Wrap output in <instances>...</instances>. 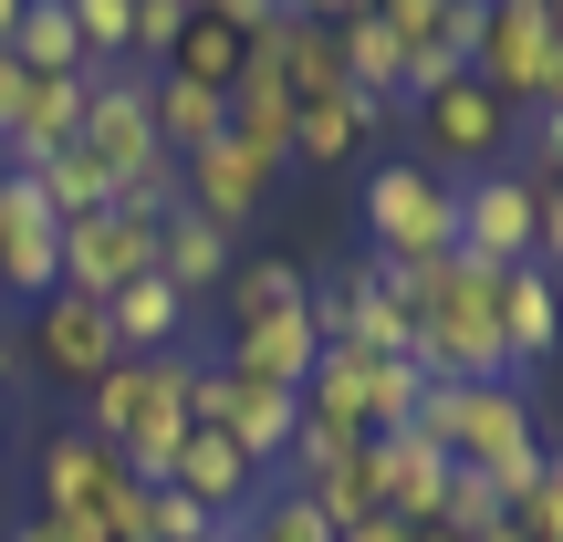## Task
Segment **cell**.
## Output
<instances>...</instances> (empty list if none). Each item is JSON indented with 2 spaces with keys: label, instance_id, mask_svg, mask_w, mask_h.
<instances>
[{
  "label": "cell",
  "instance_id": "cell-18",
  "mask_svg": "<svg viewBox=\"0 0 563 542\" xmlns=\"http://www.w3.org/2000/svg\"><path fill=\"white\" fill-rule=\"evenodd\" d=\"M292 84H282V63L262 53V42H251V63H241V84H230V136L241 146H262V157H282L292 167Z\"/></svg>",
  "mask_w": 563,
  "mask_h": 542
},
{
  "label": "cell",
  "instance_id": "cell-3",
  "mask_svg": "<svg viewBox=\"0 0 563 542\" xmlns=\"http://www.w3.org/2000/svg\"><path fill=\"white\" fill-rule=\"evenodd\" d=\"M146 84H157L146 63H115V74L84 84V125H74V146H84V157H95L115 188H136V178H157V167H178V157L157 146V104H146Z\"/></svg>",
  "mask_w": 563,
  "mask_h": 542
},
{
  "label": "cell",
  "instance_id": "cell-39",
  "mask_svg": "<svg viewBox=\"0 0 563 542\" xmlns=\"http://www.w3.org/2000/svg\"><path fill=\"white\" fill-rule=\"evenodd\" d=\"M365 0H282V21H355Z\"/></svg>",
  "mask_w": 563,
  "mask_h": 542
},
{
  "label": "cell",
  "instance_id": "cell-44",
  "mask_svg": "<svg viewBox=\"0 0 563 542\" xmlns=\"http://www.w3.org/2000/svg\"><path fill=\"white\" fill-rule=\"evenodd\" d=\"M532 11H543V21H553V32H563V0H532Z\"/></svg>",
  "mask_w": 563,
  "mask_h": 542
},
{
  "label": "cell",
  "instance_id": "cell-9",
  "mask_svg": "<svg viewBox=\"0 0 563 542\" xmlns=\"http://www.w3.org/2000/svg\"><path fill=\"white\" fill-rule=\"evenodd\" d=\"M460 251L490 272H522L532 262V167H481V178H460Z\"/></svg>",
  "mask_w": 563,
  "mask_h": 542
},
{
  "label": "cell",
  "instance_id": "cell-45",
  "mask_svg": "<svg viewBox=\"0 0 563 542\" xmlns=\"http://www.w3.org/2000/svg\"><path fill=\"white\" fill-rule=\"evenodd\" d=\"M209 542H241V522H220V532H209Z\"/></svg>",
  "mask_w": 563,
  "mask_h": 542
},
{
  "label": "cell",
  "instance_id": "cell-7",
  "mask_svg": "<svg viewBox=\"0 0 563 542\" xmlns=\"http://www.w3.org/2000/svg\"><path fill=\"white\" fill-rule=\"evenodd\" d=\"M146 272H157V220H125L115 199L84 209V220H63V292L115 302L125 281H146Z\"/></svg>",
  "mask_w": 563,
  "mask_h": 542
},
{
  "label": "cell",
  "instance_id": "cell-24",
  "mask_svg": "<svg viewBox=\"0 0 563 542\" xmlns=\"http://www.w3.org/2000/svg\"><path fill=\"white\" fill-rule=\"evenodd\" d=\"M0 53L21 63V74H95L84 63V32H74V11L63 0H21V21H11V42Z\"/></svg>",
  "mask_w": 563,
  "mask_h": 542
},
{
  "label": "cell",
  "instance_id": "cell-5",
  "mask_svg": "<svg viewBox=\"0 0 563 542\" xmlns=\"http://www.w3.org/2000/svg\"><path fill=\"white\" fill-rule=\"evenodd\" d=\"M313 334L323 344H355V355H407V344H418V323H407V302L386 292V272L365 262H334L313 281Z\"/></svg>",
  "mask_w": 563,
  "mask_h": 542
},
{
  "label": "cell",
  "instance_id": "cell-13",
  "mask_svg": "<svg viewBox=\"0 0 563 542\" xmlns=\"http://www.w3.org/2000/svg\"><path fill=\"white\" fill-rule=\"evenodd\" d=\"M115 501H125V460L104 439H84V428H63V439L42 449V511L104 532V511H115Z\"/></svg>",
  "mask_w": 563,
  "mask_h": 542
},
{
  "label": "cell",
  "instance_id": "cell-31",
  "mask_svg": "<svg viewBox=\"0 0 563 542\" xmlns=\"http://www.w3.org/2000/svg\"><path fill=\"white\" fill-rule=\"evenodd\" d=\"M241 532H251V542H334V522L313 511V490H292V480H272L262 501H251Z\"/></svg>",
  "mask_w": 563,
  "mask_h": 542
},
{
  "label": "cell",
  "instance_id": "cell-38",
  "mask_svg": "<svg viewBox=\"0 0 563 542\" xmlns=\"http://www.w3.org/2000/svg\"><path fill=\"white\" fill-rule=\"evenodd\" d=\"M11 542H104V532H95V522H63V511H32Z\"/></svg>",
  "mask_w": 563,
  "mask_h": 542
},
{
  "label": "cell",
  "instance_id": "cell-40",
  "mask_svg": "<svg viewBox=\"0 0 563 542\" xmlns=\"http://www.w3.org/2000/svg\"><path fill=\"white\" fill-rule=\"evenodd\" d=\"M334 542H407V522H386V511H376V522H355V532H334Z\"/></svg>",
  "mask_w": 563,
  "mask_h": 542
},
{
  "label": "cell",
  "instance_id": "cell-36",
  "mask_svg": "<svg viewBox=\"0 0 563 542\" xmlns=\"http://www.w3.org/2000/svg\"><path fill=\"white\" fill-rule=\"evenodd\" d=\"M209 21H230L241 42H262V32H282V0H199Z\"/></svg>",
  "mask_w": 563,
  "mask_h": 542
},
{
  "label": "cell",
  "instance_id": "cell-19",
  "mask_svg": "<svg viewBox=\"0 0 563 542\" xmlns=\"http://www.w3.org/2000/svg\"><path fill=\"white\" fill-rule=\"evenodd\" d=\"M407 104H365V95H323V104H302L292 115V157L302 167H344L355 157L365 136H386V125H397Z\"/></svg>",
  "mask_w": 563,
  "mask_h": 542
},
{
  "label": "cell",
  "instance_id": "cell-26",
  "mask_svg": "<svg viewBox=\"0 0 563 542\" xmlns=\"http://www.w3.org/2000/svg\"><path fill=\"white\" fill-rule=\"evenodd\" d=\"M302 302H313V281L292 262H230V281H220L230 334H241V323H272V313H302Z\"/></svg>",
  "mask_w": 563,
  "mask_h": 542
},
{
  "label": "cell",
  "instance_id": "cell-35",
  "mask_svg": "<svg viewBox=\"0 0 563 542\" xmlns=\"http://www.w3.org/2000/svg\"><path fill=\"white\" fill-rule=\"evenodd\" d=\"M532 542H563V449H543V480H532V501L511 511Z\"/></svg>",
  "mask_w": 563,
  "mask_h": 542
},
{
  "label": "cell",
  "instance_id": "cell-10",
  "mask_svg": "<svg viewBox=\"0 0 563 542\" xmlns=\"http://www.w3.org/2000/svg\"><path fill=\"white\" fill-rule=\"evenodd\" d=\"M21 355H32L42 376H63V386H95L104 365H115V323H104V302H84V292H42L32 323H21Z\"/></svg>",
  "mask_w": 563,
  "mask_h": 542
},
{
  "label": "cell",
  "instance_id": "cell-49",
  "mask_svg": "<svg viewBox=\"0 0 563 542\" xmlns=\"http://www.w3.org/2000/svg\"><path fill=\"white\" fill-rule=\"evenodd\" d=\"M0 313H11V302H0Z\"/></svg>",
  "mask_w": 563,
  "mask_h": 542
},
{
  "label": "cell",
  "instance_id": "cell-25",
  "mask_svg": "<svg viewBox=\"0 0 563 542\" xmlns=\"http://www.w3.org/2000/svg\"><path fill=\"white\" fill-rule=\"evenodd\" d=\"M302 490H313V511H323V522H334V532L376 522V511H386V480H376V439H355V449H344L334 469H313V480H302Z\"/></svg>",
  "mask_w": 563,
  "mask_h": 542
},
{
  "label": "cell",
  "instance_id": "cell-30",
  "mask_svg": "<svg viewBox=\"0 0 563 542\" xmlns=\"http://www.w3.org/2000/svg\"><path fill=\"white\" fill-rule=\"evenodd\" d=\"M84 32V63L95 74H115V63H136V0H63Z\"/></svg>",
  "mask_w": 563,
  "mask_h": 542
},
{
  "label": "cell",
  "instance_id": "cell-21",
  "mask_svg": "<svg viewBox=\"0 0 563 542\" xmlns=\"http://www.w3.org/2000/svg\"><path fill=\"white\" fill-rule=\"evenodd\" d=\"M501 344H511V376L522 365H543L553 344H563V281L553 272H501Z\"/></svg>",
  "mask_w": 563,
  "mask_h": 542
},
{
  "label": "cell",
  "instance_id": "cell-34",
  "mask_svg": "<svg viewBox=\"0 0 563 542\" xmlns=\"http://www.w3.org/2000/svg\"><path fill=\"white\" fill-rule=\"evenodd\" d=\"M220 522H209L188 490H146V542H209Z\"/></svg>",
  "mask_w": 563,
  "mask_h": 542
},
{
  "label": "cell",
  "instance_id": "cell-4",
  "mask_svg": "<svg viewBox=\"0 0 563 542\" xmlns=\"http://www.w3.org/2000/svg\"><path fill=\"white\" fill-rule=\"evenodd\" d=\"M407 115H418V146H428V167H449V178L511 167V146H522V115H511V104L490 95L481 74H460V84H439V95H418Z\"/></svg>",
  "mask_w": 563,
  "mask_h": 542
},
{
  "label": "cell",
  "instance_id": "cell-20",
  "mask_svg": "<svg viewBox=\"0 0 563 542\" xmlns=\"http://www.w3.org/2000/svg\"><path fill=\"white\" fill-rule=\"evenodd\" d=\"M262 53L282 63V84H292V104L355 95V84H344V21H282V32H262Z\"/></svg>",
  "mask_w": 563,
  "mask_h": 542
},
{
  "label": "cell",
  "instance_id": "cell-46",
  "mask_svg": "<svg viewBox=\"0 0 563 542\" xmlns=\"http://www.w3.org/2000/svg\"><path fill=\"white\" fill-rule=\"evenodd\" d=\"M0 439H11V407H0Z\"/></svg>",
  "mask_w": 563,
  "mask_h": 542
},
{
  "label": "cell",
  "instance_id": "cell-17",
  "mask_svg": "<svg viewBox=\"0 0 563 542\" xmlns=\"http://www.w3.org/2000/svg\"><path fill=\"white\" fill-rule=\"evenodd\" d=\"M230 262H241V251H230V230H209V220H199L188 199H178V209L157 220V281H167V292L209 302V292L230 281Z\"/></svg>",
  "mask_w": 563,
  "mask_h": 542
},
{
  "label": "cell",
  "instance_id": "cell-29",
  "mask_svg": "<svg viewBox=\"0 0 563 542\" xmlns=\"http://www.w3.org/2000/svg\"><path fill=\"white\" fill-rule=\"evenodd\" d=\"M21 178L53 199V220H84V209H104V199H115V178H104L84 146H53V157H42V167H21Z\"/></svg>",
  "mask_w": 563,
  "mask_h": 542
},
{
  "label": "cell",
  "instance_id": "cell-48",
  "mask_svg": "<svg viewBox=\"0 0 563 542\" xmlns=\"http://www.w3.org/2000/svg\"><path fill=\"white\" fill-rule=\"evenodd\" d=\"M365 11H386V0H365Z\"/></svg>",
  "mask_w": 563,
  "mask_h": 542
},
{
  "label": "cell",
  "instance_id": "cell-12",
  "mask_svg": "<svg viewBox=\"0 0 563 542\" xmlns=\"http://www.w3.org/2000/svg\"><path fill=\"white\" fill-rule=\"evenodd\" d=\"M84 84H95V74H21L11 104H0V167H42L53 146H74Z\"/></svg>",
  "mask_w": 563,
  "mask_h": 542
},
{
  "label": "cell",
  "instance_id": "cell-41",
  "mask_svg": "<svg viewBox=\"0 0 563 542\" xmlns=\"http://www.w3.org/2000/svg\"><path fill=\"white\" fill-rule=\"evenodd\" d=\"M470 542H532L522 522H511V511H501V522H490V532H470Z\"/></svg>",
  "mask_w": 563,
  "mask_h": 542
},
{
  "label": "cell",
  "instance_id": "cell-8",
  "mask_svg": "<svg viewBox=\"0 0 563 542\" xmlns=\"http://www.w3.org/2000/svg\"><path fill=\"white\" fill-rule=\"evenodd\" d=\"M188 178V209H199L209 230H262L272 220V188H282V157H262V146H241V136H220V146H199V157L178 167Z\"/></svg>",
  "mask_w": 563,
  "mask_h": 542
},
{
  "label": "cell",
  "instance_id": "cell-6",
  "mask_svg": "<svg viewBox=\"0 0 563 542\" xmlns=\"http://www.w3.org/2000/svg\"><path fill=\"white\" fill-rule=\"evenodd\" d=\"M42 292H63V220L21 167H0V302L32 313Z\"/></svg>",
  "mask_w": 563,
  "mask_h": 542
},
{
  "label": "cell",
  "instance_id": "cell-43",
  "mask_svg": "<svg viewBox=\"0 0 563 542\" xmlns=\"http://www.w3.org/2000/svg\"><path fill=\"white\" fill-rule=\"evenodd\" d=\"M11 21H21V0H0V42H11Z\"/></svg>",
  "mask_w": 563,
  "mask_h": 542
},
{
  "label": "cell",
  "instance_id": "cell-42",
  "mask_svg": "<svg viewBox=\"0 0 563 542\" xmlns=\"http://www.w3.org/2000/svg\"><path fill=\"white\" fill-rule=\"evenodd\" d=\"M407 542H470V532H449V522H418V532H407Z\"/></svg>",
  "mask_w": 563,
  "mask_h": 542
},
{
  "label": "cell",
  "instance_id": "cell-1",
  "mask_svg": "<svg viewBox=\"0 0 563 542\" xmlns=\"http://www.w3.org/2000/svg\"><path fill=\"white\" fill-rule=\"evenodd\" d=\"M460 251V178L428 157H386L365 178V262L407 272V262H449Z\"/></svg>",
  "mask_w": 563,
  "mask_h": 542
},
{
  "label": "cell",
  "instance_id": "cell-28",
  "mask_svg": "<svg viewBox=\"0 0 563 542\" xmlns=\"http://www.w3.org/2000/svg\"><path fill=\"white\" fill-rule=\"evenodd\" d=\"M241 63H251V42L230 32V21H209V11H188V32H178V53H167L157 74H188V84H209V95H230V84H241Z\"/></svg>",
  "mask_w": 563,
  "mask_h": 542
},
{
  "label": "cell",
  "instance_id": "cell-32",
  "mask_svg": "<svg viewBox=\"0 0 563 542\" xmlns=\"http://www.w3.org/2000/svg\"><path fill=\"white\" fill-rule=\"evenodd\" d=\"M532 272L563 281V167H553V178H532Z\"/></svg>",
  "mask_w": 563,
  "mask_h": 542
},
{
  "label": "cell",
  "instance_id": "cell-15",
  "mask_svg": "<svg viewBox=\"0 0 563 542\" xmlns=\"http://www.w3.org/2000/svg\"><path fill=\"white\" fill-rule=\"evenodd\" d=\"M167 490H188L209 522H251V501H262L272 480L220 439V428H188V449H178V469H167Z\"/></svg>",
  "mask_w": 563,
  "mask_h": 542
},
{
  "label": "cell",
  "instance_id": "cell-23",
  "mask_svg": "<svg viewBox=\"0 0 563 542\" xmlns=\"http://www.w3.org/2000/svg\"><path fill=\"white\" fill-rule=\"evenodd\" d=\"M146 104H157V146L178 167L199 157V146L230 136V95H209V84H188V74H157V84H146Z\"/></svg>",
  "mask_w": 563,
  "mask_h": 542
},
{
  "label": "cell",
  "instance_id": "cell-50",
  "mask_svg": "<svg viewBox=\"0 0 563 542\" xmlns=\"http://www.w3.org/2000/svg\"><path fill=\"white\" fill-rule=\"evenodd\" d=\"M241 542H251V532H241Z\"/></svg>",
  "mask_w": 563,
  "mask_h": 542
},
{
  "label": "cell",
  "instance_id": "cell-16",
  "mask_svg": "<svg viewBox=\"0 0 563 542\" xmlns=\"http://www.w3.org/2000/svg\"><path fill=\"white\" fill-rule=\"evenodd\" d=\"M376 480H386V522H439V490H449V449L418 439V428H386L376 439Z\"/></svg>",
  "mask_w": 563,
  "mask_h": 542
},
{
  "label": "cell",
  "instance_id": "cell-27",
  "mask_svg": "<svg viewBox=\"0 0 563 542\" xmlns=\"http://www.w3.org/2000/svg\"><path fill=\"white\" fill-rule=\"evenodd\" d=\"M344 84H355L365 104H407V53H397V32H386L376 11L344 21Z\"/></svg>",
  "mask_w": 563,
  "mask_h": 542
},
{
  "label": "cell",
  "instance_id": "cell-37",
  "mask_svg": "<svg viewBox=\"0 0 563 542\" xmlns=\"http://www.w3.org/2000/svg\"><path fill=\"white\" fill-rule=\"evenodd\" d=\"M522 146H532V178H553V167H563V104L522 115Z\"/></svg>",
  "mask_w": 563,
  "mask_h": 542
},
{
  "label": "cell",
  "instance_id": "cell-11",
  "mask_svg": "<svg viewBox=\"0 0 563 542\" xmlns=\"http://www.w3.org/2000/svg\"><path fill=\"white\" fill-rule=\"evenodd\" d=\"M376 21L397 32V53H407V104L470 74V32H481V11H460V0H386Z\"/></svg>",
  "mask_w": 563,
  "mask_h": 542
},
{
  "label": "cell",
  "instance_id": "cell-47",
  "mask_svg": "<svg viewBox=\"0 0 563 542\" xmlns=\"http://www.w3.org/2000/svg\"><path fill=\"white\" fill-rule=\"evenodd\" d=\"M460 11H481V0H460Z\"/></svg>",
  "mask_w": 563,
  "mask_h": 542
},
{
  "label": "cell",
  "instance_id": "cell-22",
  "mask_svg": "<svg viewBox=\"0 0 563 542\" xmlns=\"http://www.w3.org/2000/svg\"><path fill=\"white\" fill-rule=\"evenodd\" d=\"M188 313H199V302H188V292H167L157 272H146V281H125V292L104 302V323H115V355H167V344H188Z\"/></svg>",
  "mask_w": 563,
  "mask_h": 542
},
{
  "label": "cell",
  "instance_id": "cell-33",
  "mask_svg": "<svg viewBox=\"0 0 563 542\" xmlns=\"http://www.w3.org/2000/svg\"><path fill=\"white\" fill-rule=\"evenodd\" d=\"M188 11H199V0H136V63H146V74H157V63L178 53Z\"/></svg>",
  "mask_w": 563,
  "mask_h": 542
},
{
  "label": "cell",
  "instance_id": "cell-14",
  "mask_svg": "<svg viewBox=\"0 0 563 542\" xmlns=\"http://www.w3.org/2000/svg\"><path fill=\"white\" fill-rule=\"evenodd\" d=\"M313 355H323V334H313V302H302V313H272V323H241V334L220 344V365H230L241 386H282V397H302Z\"/></svg>",
  "mask_w": 563,
  "mask_h": 542
},
{
  "label": "cell",
  "instance_id": "cell-2",
  "mask_svg": "<svg viewBox=\"0 0 563 542\" xmlns=\"http://www.w3.org/2000/svg\"><path fill=\"white\" fill-rule=\"evenodd\" d=\"M470 74H481L511 115H543V104H563V32L532 11V0H481Z\"/></svg>",
  "mask_w": 563,
  "mask_h": 542
}]
</instances>
